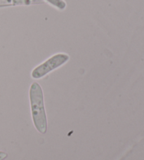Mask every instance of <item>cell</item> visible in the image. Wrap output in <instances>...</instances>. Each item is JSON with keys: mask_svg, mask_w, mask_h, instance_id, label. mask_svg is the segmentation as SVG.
Wrapping results in <instances>:
<instances>
[{"mask_svg": "<svg viewBox=\"0 0 144 160\" xmlns=\"http://www.w3.org/2000/svg\"><path fill=\"white\" fill-rule=\"evenodd\" d=\"M69 59L70 56L67 53H59L55 54L34 68L31 73L32 78L34 79H41L51 71L66 63Z\"/></svg>", "mask_w": 144, "mask_h": 160, "instance_id": "cell-2", "label": "cell"}, {"mask_svg": "<svg viewBox=\"0 0 144 160\" xmlns=\"http://www.w3.org/2000/svg\"><path fill=\"white\" fill-rule=\"evenodd\" d=\"M45 1L59 10H64L67 7V4L64 0H45Z\"/></svg>", "mask_w": 144, "mask_h": 160, "instance_id": "cell-4", "label": "cell"}, {"mask_svg": "<svg viewBox=\"0 0 144 160\" xmlns=\"http://www.w3.org/2000/svg\"><path fill=\"white\" fill-rule=\"evenodd\" d=\"M44 0H0V7L44 4Z\"/></svg>", "mask_w": 144, "mask_h": 160, "instance_id": "cell-3", "label": "cell"}, {"mask_svg": "<svg viewBox=\"0 0 144 160\" xmlns=\"http://www.w3.org/2000/svg\"><path fill=\"white\" fill-rule=\"evenodd\" d=\"M32 118L36 129L44 134L47 131V119L44 108V94L42 88L38 83L31 84L29 91Z\"/></svg>", "mask_w": 144, "mask_h": 160, "instance_id": "cell-1", "label": "cell"}, {"mask_svg": "<svg viewBox=\"0 0 144 160\" xmlns=\"http://www.w3.org/2000/svg\"><path fill=\"white\" fill-rule=\"evenodd\" d=\"M8 158V154L7 152L0 151V160H4Z\"/></svg>", "mask_w": 144, "mask_h": 160, "instance_id": "cell-5", "label": "cell"}]
</instances>
